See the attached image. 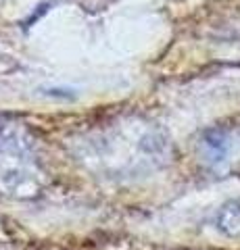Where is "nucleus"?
Here are the masks:
<instances>
[{"instance_id": "1", "label": "nucleus", "mask_w": 240, "mask_h": 250, "mask_svg": "<svg viewBox=\"0 0 240 250\" xmlns=\"http://www.w3.org/2000/svg\"><path fill=\"white\" fill-rule=\"evenodd\" d=\"M215 225L228 238H240V198L230 200L219 208Z\"/></svg>"}]
</instances>
